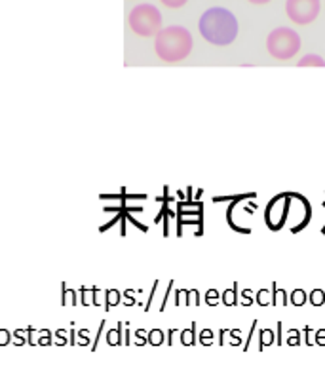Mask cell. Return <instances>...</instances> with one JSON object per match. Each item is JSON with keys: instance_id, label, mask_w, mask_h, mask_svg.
Listing matches in <instances>:
<instances>
[{"instance_id": "obj_1", "label": "cell", "mask_w": 325, "mask_h": 365, "mask_svg": "<svg viewBox=\"0 0 325 365\" xmlns=\"http://www.w3.org/2000/svg\"><path fill=\"white\" fill-rule=\"evenodd\" d=\"M202 38L213 46H228L238 38V19L232 11L221 6L210 8L202 14L198 21Z\"/></svg>"}, {"instance_id": "obj_2", "label": "cell", "mask_w": 325, "mask_h": 365, "mask_svg": "<svg viewBox=\"0 0 325 365\" xmlns=\"http://www.w3.org/2000/svg\"><path fill=\"white\" fill-rule=\"evenodd\" d=\"M194 40L190 31L181 25H171V27L160 29L154 40V50L156 56L165 63H177L187 59L192 51Z\"/></svg>"}, {"instance_id": "obj_3", "label": "cell", "mask_w": 325, "mask_h": 365, "mask_svg": "<svg viewBox=\"0 0 325 365\" xmlns=\"http://www.w3.org/2000/svg\"><path fill=\"white\" fill-rule=\"evenodd\" d=\"M302 42L296 31L289 27H278L270 31L267 36V50L268 53L278 59V61H287L301 51Z\"/></svg>"}, {"instance_id": "obj_4", "label": "cell", "mask_w": 325, "mask_h": 365, "mask_svg": "<svg viewBox=\"0 0 325 365\" xmlns=\"http://www.w3.org/2000/svg\"><path fill=\"white\" fill-rule=\"evenodd\" d=\"M130 27L139 36H156L162 29V14L153 4H137L130 11Z\"/></svg>"}, {"instance_id": "obj_5", "label": "cell", "mask_w": 325, "mask_h": 365, "mask_svg": "<svg viewBox=\"0 0 325 365\" xmlns=\"http://www.w3.org/2000/svg\"><path fill=\"white\" fill-rule=\"evenodd\" d=\"M321 0H287L285 14L295 25H310L318 19Z\"/></svg>"}, {"instance_id": "obj_6", "label": "cell", "mask_w": 325, "mask_h": 365, "mask_svg": "<svg viewBox=\"0 0 325 365\" xmlns=\"http://www.w3.org/2000/svg\"><path fill=\"white\" fill-rule=\"evenodd\" d=\"M299 67H325L324 57L316 56V53H308L301 59V61L296 63Z\"/></svg>"}, {"instance_id": "obj_7", "label": "cell", "mask_w": 325, "mask_h": 365, "mask_svg": "<svg viewBox=\"0 0 325 365\" xmlns=\"http://www.w3.org/2000/svg\"><path fill=\"white\" fill-rule=\"evenodd\" d=\"M310 301H312L314 307H321V304L325 302V291L321 289L312 291V293H310Z\"/></svg>"}, {"instance_id": "obj_8", "label": "cell", "mask_w": 325, "mask_h": 365, "mask_svg": "<svg viewBox=\"0 0 325 365\" xmlns=\"http://www.w3.org/2000/svg\"><path fill=\"white\" fill-rule=\"evenodd\" d=\"M304 301H306V293L302 289H296L293 291V295H291V302L295 304V307H302L304 304Z\"/></svg>"}, {"instance_id": "obj_9", "label": "cell", "mask_w": 325, "mask_h": 365, "mask_svg": "<svg viewBox=\"0 0 325 365\" xmlns=\"http://www.w3.org/2000/svg\"><path fill=\"white\" fill-rule=\"evenodd\" d=\"M160 2L164 6H167V8H182L188 0H160Z\"/></svg>"}, {"instance_id": "obj_10", "label": "cell", "mask_w": 325, "mask_h": 365, "mask_svg": "<svg viewBox=\"0 0 325 365\" xmlns=\"http://www.w3.org/2000/svg\"><path fill=\"white\" fill-rule=\"evenodd\" d=\"M284 302H285L284 291H276V304H284Z\"/></svg>"}, {"instance_id": "obj_11", "label": "cell", "mask_w": 325, "mask_h": 365, "mask_svg": "<svg viewBox=\"0 0 325 365\" xmlns=\"http://www.w3.org/2000/svg\"><path fill=\"white\" fill-rule=\"evenodd\" d=\"M259 302H261V304H267V302H268L267 291H261V293H259Z\"/></svg>"}, {"instance_id": "obj_12", "label": "cell", "mask_w": 325, "mask_h": 365, "mask_svg": "<svg viewBox=\"0 0 325 365\" xmlns=\"http://www.w3.org/2000/svg\"><path fill=\"white\" fill-rule=\"evenodd\" d=\"M251 4H257V6H262V4H268V2H272V0H247Z\"/></svg>"}]
</instances>
